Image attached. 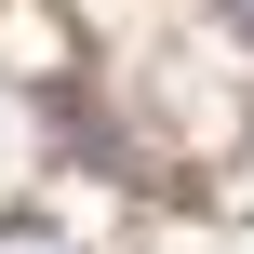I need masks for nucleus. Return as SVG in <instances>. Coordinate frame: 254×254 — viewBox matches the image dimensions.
I'll list each match as a JSON object with an SVG mask.
<instances>
[{"label": "nucleus", "instance_id": "obj_1", "mask_svg": "<svg viewBox=\"0 0 254 254\" xmlns=\"http://www.w3.org/2000/svg\"><path fill=\"white\" fill-rule=\"evenodd\" d=\"M0 254H80V241H67L54 214H0Z\"/></svg>", "mask_w": 254, "mask_h": 254}]
</instances>
